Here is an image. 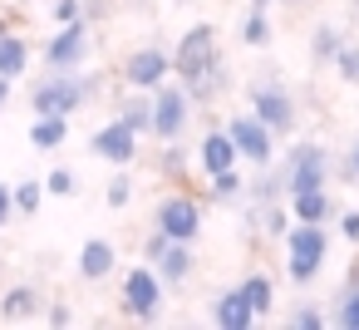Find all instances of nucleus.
Wrapping results in <instances>:
<instances>
[{"mask_svg":"<svg viewBox=\"0 0 359 330\" xmlns=\"http://www.w3.org/2000/svg\"><path fill=\"white\" fill-rule=\"evenodd\" d=\"M168 242H172V237H163V232H153V237L143 242V256H148V261H158V256L168 251Z\"/></svg>","mask_w":359,"mask_h":330,"instance_id":"72a5a7b5","label":"nucleus"},{"mask_svg":"<svg viewBox=\"0 0 359 330\" xmlns=\"http://www.w3.org/2000/svg\"><path fill=\"white\" fill-rule=\"evenodd\" d=\"M339 237L349 246H359V212H339Z\"/></svg>","mask_w":359,"mask_h":330,"instance_id":"473e14b6","label":"nucleus"},{"mask_svg":"<svg viewBox=\"0 0 359 330\" xmlns=\"http://www.w3.org/2000/svg\"><path fill=\"white\" fill-rule=\"evenodd\" d=\"M334 70H339V79H344V84H359V50H354V45H339Z\"/></svg>","mask_w":359,"mask_h":330,"instance_id":"cd10ccee","label":"nucleus"},{"mask_svg":"<svg viewBox=\"0 0 359 330\" xmlns=\"http://www.w3.org/2000/svg\"><path fill=\"white\" fill-rule=\"evenodd\" d=\"M6 99H11V79L0 74V109H6Z\"/></svg>","mask_w":359,"mask_h":330,"instance_id":"58836bf2","label":"nucleus"},{"mask_svg":"<svg viewBox=\"0 0 359 330\" xmlns=\"http://www.w3.org/2000/svg\"><path fill=\"white\" fill-rule=\"evenodd\" d=\"M172 74L187 89V99H197V104H212L217 94H226L231 79H226V60L217 50V30L212 25H192L182 35V45L172 55Z\"/></svg>","mask_w":359,"mask_h":330,"instance_id":"f257e3e1","label":"nucleus"},{"mask_svg":"<svg viewBox=\"0 0 359 330\" xmlns=\"http://www.w3.org/2000/svg\"><path fill=\"white\" fill-rule=\"evenodd\" d=\"M11 197H15V212H35L40 197H45V187L40 183H20V187H11Z\"/></svg>","mask_w":359,"mask_h":330,"instance_id":"c85d7f7f","label":"nucleus"},{"mask_svg":"<svg viewBox=\"0 0 359 330\" xmlns=\"http://www.w3.org/2000/svg\"><path fill=\"white\" fill-rule=\"evenodd\" d=\"M339 173H344V178H359V138H354V148H349V158H344Z\"/></svg>","mask_w":359,"mask_h":330,"instance_id":"4c0bfd02","label":"nucleus"},{"mask_svg":"<svg viewBox=\"0 0 359 330\" xmlns=\"http://www.w3.org/2000/svg\"><path fill=\"white\" fill-rule=\"evenodd\" d=\"M334 202L325 187H305V192H290V217L295 222H330Z\"/></svg>","mask_w":359,"mask_h":330,"instance_id":"a211bd4d","label":"nucleus"},{"mask_svg":"<svg viewBox=\"0 0 359 330\" xmlns=\"http://www.w3.org/2000/svg\"><path fill=\"white\" fill-rule=\"evenodd\" d=\"M118 124H128L138 138L148 133V94H143V89H133V99L118 104Z\"/></svg>","mask_w":359,"mask_h":330,"instance_id":"5701e85b","label":"nucleus"},{"mask_svg":"<svg viewBox=\"0 0 359 330\" xmlns=\"http://www.w3.org/2000/svg\"><path fill=\"white\" fill-rule=\"evenodd\" d=\"M45 320H50L55 330H65V325H74V315H69V305H45Z\"/></svg>","mask_w":359,"mask_h":330,"instance_id":"f704fd0d","label":"nucleus"},{"mask_svg":"<svg viewBox=\"0 0 359 330\" xmlns=\"http://www.w3.org/2000/svg\"><path fill=\"white\" fill-rule=\"evenodd\" d=\"M290 6H300V0H290Z\"/></svg>","mask_w":359,"mask_h":330,"instance_id":"a19ab883","label":"nucleus"},{"mask_svg":"<svg viewBox=\"0 0 359 330\" xmlns=\"http://www.w3.org/2000/svg\"><path fill=\"white\" fill-rule=\"evenodd\" d=\"M30 70V45L15 35V30H6V35H0V74H6V79H20Z\"/></svg>","mask_w":359,"mask_h":330,"instance_id":"6ab92c4d","label":"nucleus"},{"mask_svg":"<svg viewBox=\"0 0 359 330\" xmlns=\"http://www.w3.org/2000/svg\"><path fill=\"white\" fill-rule=\"evenodd\" d=\"M241 45H251V50L271 45V20H266V11H251V15L241 20Z\"/></svg>","mask_w":359,"mask_h":330,"instance_id":"b1692460","label":"nucleus"},{"mask_svg":"<svg viewBox=\"0 0 359 330\" xmlns=\"http://www.w3.org/2000/svg\"><path fill=\"white\" fill-rule=\"evenodd\" d=\"M187 119H192V99H187V89L163 79V84L148 94V133H153L158 143H172V138H182Z\"/></svg>","mask_w":359,"mask_h":330,"instance_id":"20e7f679","label":"nucleus"},{"mask_svg":"<svg viewBox=\"0 0 359 330\" xmlns=\"http://www.w3.org/2000/svg\"><path fill=\"white\" fill-rule=\"evenodd\" d=\"M153 266H158L163 286H182V281L192 276V242H168V251H163Z\"/></svg>","mask_w":359,"mask_h":330,"instance_id":"f3484780","label":"nucleus"},{"mask_svg":"<svg viewBox=\"0 0 359 330\" xmlns=\"http://www.w3.org/2000/svg\"><path fill=\"white\" fill-rule=\"evenodd\" d=\"M226 138L236 143V158H246V163H256V168H266L271 153H276V133H271L256 114H236V119L226 124Z\"/></svg>","mask_w":359,"mask_h":330,"instance_id":"9d476101","label":"nucleus"},{"mask_svg":"<svg viewBox=\"0 0 359 330\" xmlns=\"http://www.w3.org/2000/svg\"><path fill=\"white\" fill-rule=\"evenodd\" d=\"M89 45H94L89 20H84V15H79V20H65V25H60V35L45 45V70H60V74L79 70V65L89 60Z\"/></svg>","mask_w":359,"mask_h":330,"instance_id":"0eeeda50","label":"nucleus"},{"mask_svg":"<svg viewBox=\"0 0 359 330\" xmlns=\"http://www.w3.org/2000/svg\"><path fill=\"white\" fill-rule=\"evenodd\" d=\"M123 310L133 320H158L163 315V276L153 271V261L123 271Z\"/></svg>","mask_w":359,"mask_h":330,"instance_id":"423d86ee","label":"nucleus"},{"mask_svg":"<svg viewBox=\"0 0 359 330\" xmlns=\"http://www.w3.org/2000/svg\"><path fill=\"white\" fill-rule=\"evenodd\" d=\"M290 325H295V330H320V325H325V315H320V305H310V301H305V305H295V310H290Z\"/></svg>","mask_w":359,"mask_h":330,"instance_id":"2f4dec72","label":"nucleus"},{"mask_svg":"<svg viewBox=\"0 0 359 330\" xmlns=\"http://www.w3.org/2000/svg\"><path fill=\"white\" fill-rule=\"evenodd\" d=\"M55 20H79V0H55Z\"/></svg>","mask_w":359,"mask_h":330,"instance_id":"c9c22d12","label":"nucleus"},{"mask_svg":"<svg viewBox=\"0 0 359 330\" xmlns=\"http://www.w3.org/2000/svg\"><path fill=\"white\" fill-rule=\"evenodd\" d=\"M45 310V296H40V286H11L6 296H0V320H11V325H20V320H35Z\"/></svg>","mask_w":359,"mask_h":330,"instance_id":"dca6fc26","label":"nucleus"},{"mask_svg":"<svg viewBox=\"0 0 359 330\" xmlns=\"http://www.w3.org/2000/svg\"><path fill=\"white\" fill-rule=\"evenodd\" d=\"M241 296H246V305H251V315H256V320L276 310V286H271V276H266V271H251V276L241 281Z\"/></svg>","mask_w":359,"mask_h":330,"instance_id":"aec40b11","label":"nucleus"},{"mask_svg":"<svg viewBox=\"0 0 359 330\" xmlns=\"http://www.w3.org/2000/svg\"><path fill=\"white\" fill-rule=\"evenodd\" d=\"M0 35H6V30H0Z\"/></svg>","mask_w":359,"mask_h":330,"instance_id":"79ce46f5","label":"nucleus"},{"mask_svg":"<svg viewBox=\"0 0 359 330\" xmlns=\"http://www.w3.org/2000/svg\"><path fill=\"white\" fill-rule=\"evenodd\" d=\"M334 325L359 330V286H344V296H339V305H334Z\"/></svg>","mask_w":359,"mask_h":330,"instance_id":"bb28decb","label":"nucleus"},{"mask_svg":"<svg viewBox=\"0 0 359 330\" xmlns=\"http://www.w3.org/2000/svg\"><path fill=\"white\" fill-rule=\"evenodd\" d=\"M339 45H344V35H339L334 25H320V30L310 35V60H315V65H334Z\"/></svg>","mask_w":359,"mask_h":330,"instance_id":"4be33fe9","label":"nucleus"},{"mask_svg":"<svg viewBox=\"0 0 359 330\" xmlns=\"http://www.w3.org/2000/svg\"><path fill=\"white\" fill-rule=\"evenodd\" d=\"M99 89H104V79H99V74L74 79V70H69V74L50 70V74L30 89V104H35V114H60V119H69V114H79V104H84V99H94Z\"/></svg>","mask_w":359,"mask_h":330,"instance_id":"f03ea898","label":"nucleus"},{"mask_svg":"<svg viewBox=\"0 0 359 330\" xmlns=\"http://www.w3.org/2000/svg\"><path fill=\"white\" fill-rule=\"evenodd\" d=\"M104 202H109V207H128V202H133V183H128V178L118 173V178H114V183L104 187Z\"/></svg>","mask_w":359,"mask_h":330,"instance_id":"7c9ffc66","label":"nucleus"},{"mask_svg":"<svg viewBox=\"0 0 359 330\" xmlns=\"http://www.w3.org/2000/svg\"><path fill=\"white\" fill-rule=\"evenodd\" d=\"M168 74H172V55H168L163 45H143V50H133V55L123 60V84H128V89L153 94Z\"/></svg>","mask_w":359,"mask_h":330,"instance_id":"9b49d317","label":"nucleus"},{"mask_svg":"<svg viewBox=\"0 0 359 330\" xmlns=\"http://www.w3.org/2000/svg\"><path fill=\"white\" fill-rule=\"evenodd\" d=\"M325 256H330V232H325V222H295V227L285 232V276H290L295 286H310V281L320 276Z\"/></svg>","mask_w":359,"mask_h":330,"instance_id":"7ed1b4c3","label":"nucleus"},{"mask_svg":"<svg viewBox=\"0 0 359 330\" xmlns=\"http://www.w3.org/2000/svg\"><path fill=\"white\" fill-rule=\"evenodd\" d=\"M182 173H187V153H182V148H177V138H172V143L163 148V158H158V178H168V183H177Z\"/></svg>","mask_w":359,"mask_h":330,"instance_id":"a878e982","label":"nucleus"},{"mask_svg":"<svg viewBox=\"0 0 359 330\" xmlns=\"http://www.w3.org/2000/svg\"><path fill=\"white\" fill-rule=\"evenodd\" d=\"M197 168L212 178V173H222V168H236V143L226 138V128H212L202 143H197Z\"/></svg>","mask_w":359,"mask_h":330,"instance_id":"2eb2a0df","label":"nucleus"},{"mask_svg":"<svg viewBox=\"0 0 359 330\" xmlns=\"http://www.w3.org/2000/svg\"><path fill=\"white\" fill-rule=\"evenodd\" d=\"M153 222H158V232L172 237V242H197V232H202V207H197V197H187V192H168V197L158 202Z\"/></svg>","mask_w":359,"mask_h":330,"instance_id":"1a4fd4ad","label":"nucleus"},{"mask_svg":"<svg viewBox=\"0 0 359 330\" xmlns=\"http://www.w3.org/2000/svg\"><path fill=\"white\" fill-rule=\"evenodd\" d=\"M251 114H256L276 138L295 128V99H290V89H280L276 79H256V84H251Z\"/></svg>","mask_w":359,"mask_h":330,"instance_id":"6e6552de","label":"nucleus"},{"mask_svg":"<svg viewBox=\"0 0 359 330\" xmlns=\"http://www.w3.org/2000/svg\"><path fill=\"white\" fill-rule=\"evenodd\" d=\"M65 138H69V119H60V114H40L35 124H30V143L35 148H65Z\"/></svg>","mask_w":359,"mask_h":330,"instance_id":"412c9836","label":"nucleus"},{"mask_svg":"<svg viewBox=\"0 0 359 330\" xmlns=\"http://www.w3.org/2000/svg\"><path fill=\"white\" fill-rule=\"evenodd\" d=\"M241 192H246V178H241L236 168L212 173V197H217V202H231V197H241Z\"/></svg>","mask_w":359,"mask_h":330,"instance_id":"393cba45","label":"nucleus"},{"mask_svg":"<svg viewBox=\"0 0 359 330\" xmlns=\"http://www.w3.org/2000/svg\"><path fill=\"white\" fill-rule=\"evenodd\" d=\"M280 178H285V197L290 192H305V187H325L330 183V153L320 143H300V148L285 153Z\"/></svg>","mask_w":359,"mask_h":330,"instance_id":"39448f33","label":"nucleus"},{"mask_svg":"<svg viewBox=\"0 0 359 330\" xmlns=\"http://www.w3.org/2000/svg\"><path fill=\"white\" fill-rule=\"evenodd\" d=\"M89 148H94V158H104V163H114V168H128V163L138 158V133H133L128 124L109 119V124L89 138Z\"/></svg>","mask_w":359,"mask_h":330,"instance_id":"f8f14e48","label":"nucleus"},{"mask_svg":"<svg viewBox=\"0 0 359 330\" xmlns=\"http://www.w3.org/2000/svg\"><path fill=\"white\" fill-rule=\"evenodd\" d=\"M11 212H15V197H11V187H0V232H6Z\"/></svg>","mask_w":359,"mask_h":330,"instance_id":"e433bc0d","label":"nucleus"},{"mask_svg":"<svg viewBox=\"0 0 359 330\" xmlns=\"http://www.w3.org/2000/svg\"><path fill=\"white\" fill-rule=\"evenodd\" d=\"M212 325H222V330H251V325H256V315H251L241 286H231V291H222V296L212 301Z\"/></svg>","mask_w":359,"mask_h":330,"instance_id":"4468645a","label":"nucleus"},{"mask_svg":"<svg viewBox=\"0 0 359 330\" xmlns=\"http://www.w3.org/2000/svg\"><path fill=\"white\" fill-rule=\"evenodd\" d=\"M45 192H50V197H74V173H69V168H55V173L45 178Z\"/></svg>","mask_w":359,"mask_h":330,"instance_id":"c756f323","label":"nucleus"},{"mask_svg":"<svg viewBox=\"0 0 359 330\" xmlns=\"http://www.w3.org/2000/svg\"><path fill=\"white\" fill-rule=\"evenodd\" d=\"M109 271H118V246L104 242V237H89V242L79 246V276H84V281H104Z\"/></svg>","mask_w":359,"mask_h":330,"instance_id":"ddd939ff","label":"nucleus"},{"mask_svg":"<svg viewBox=\"0 0 359 330\" xmlns=\"http://www.w3.org/2000/svg\"><path fill=\"white\" fill-rule=\"evenodd\" d=\"M276 6V0H251V11H271Z\"/></svg>","mask_w":359,"mask_h":330,"instance_id":"ea45409f","label":"nucleus"}]
</instances>
